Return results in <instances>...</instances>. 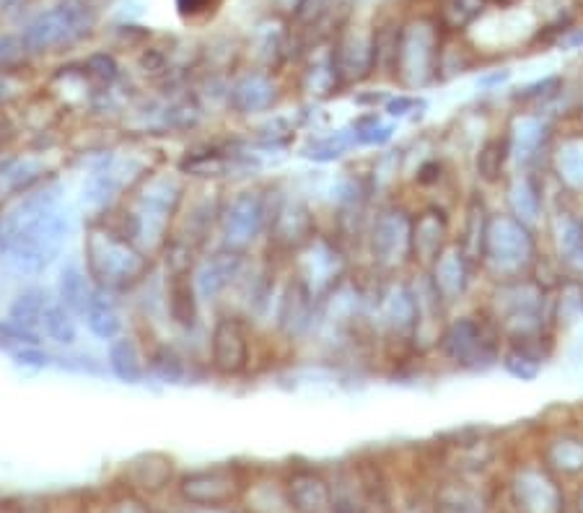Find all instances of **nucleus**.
Returning a JSON list of instances; mask_svg holds the SVG:
<instances>
[{
  "mask_svg": "<svg viewBox=\"0 0 583 513\" xmlns=\"http://www.w3.org/2000/svg\"><path fill=\"white\" fill-rule=\"evenodd\" d=\"M74 221L57 179L5 202L0 213V263L19 276H42L68 244Z\"/></svg>",
  "mask_w": 583,
  "mask_h": 513,
  "instance_id": "nucleus-1",
  "label": "nucleus"
},
{
  "mask_svg": "<svg viewBox=\"0 0 583 513\" xmlns=\"http://www.w3.org/2000/svg\"><path fill=\"white\" fill-rule=\"evenodd\" d=\"M81 259L93 286L112 295L138 291L154 272V257L143 252L106 213L89 219Z\"/></svg>",
  "mask_w": 583,
  "mask_h": 513,
  "instance_id": "nucleus-2",
  "label": "nucleus"
},
{
  "mask_svg": "<svg viewBox=\"0 0 583 513\" xmlns=\"http://www.w3.org/2000/svg\"><path fill=\"white\" fill-rule=\"evenodd\" d=\"M542 257V231L527 226L506 211H493L480 265L482 286L535 276Z\"/></svg>",
  "mask_w": 583,
  "mask_h": 513,
  "instance_id": "nucleus-3",
  "label": "nucleus"
},
{
  "mask_svg": "<svg viewBox=\"0 0 583 513\" xmlns=\"http://www.w3.org/2000/svg\"><path fill=\"white\" fill-rule=\"evenodd\" d=\"M436 358L457 373H487L501 366L503 335L485 309L451 314L436 339Z\"/></svg>",
  "mask_w": 583,
  "mask_h": 513,
  "instance_id": "nucleus-4",
  "label": "nucleus"
},
{
  "mask_svg": "<svg viewBox=\"0 0 583 513\" xmlns=\"http://www.w3.org/2000/svg\"><path fill=\"white\" fill-rule=\"evenodd\" d=\"M363 252L369 270L384 278L413 270V211L397 200L379 202L366 228Z\"/></svg>",
  "mask_w": 583,
  "mask_h": 513,
  "instance_id": "nucleus-5",
  "label": "nucleus"
},
{
  "mask_svg": "<svg viewBox=\"0 0 583 513\" xmlns=\"http://www.w3.org/2000/svg\"><path fill=\"white\" fill-rule=\"evenodd\" d=\"M272 198L276 190L265 187H247L223 200L218 215V236L223 249L249 252L259 238L268 236Z\"/></svg>",
  "mask_w": 583,
  "mask_h": 513,
  "instance_id": "nucleus-6",
  "label": "nucleus"
},
{
  "mask_svg": "<svg viewBox=\"0 0 583 513\" xmlns=\"http://www.w3.org/2000/svg\"><path fill=\"white\" fill-rule=\"evenodd\" d=\"M322 234L312 200L301 192H280L272 198L268 247L280 257H296Z\"/></svg>",
  "mask_w": 583,
  "mask_h": 513,
  "instance_id": "nucleus-7",
  "label": "nucleus"
},
{
  "mask_svg": "<svg viewBox=\"0 0 583 513\" xmlns=\"http://www.w3.org/2000/svg\"><path fill=\"white\" fill-rule=\"evenodd\" d=\"M249 488V477L234 465L190 469L177 477V495L187 509H232Z\"/></svg>",
  "mask_w": 583,
  "mask_h": 513,
  "instance_id": "nucleus-8",
  "label": "nucleus"
},
{
  "mask_svg": "<svg viewBox=\"0 0 583 513\" xmlns=\"http://www.w3.org/2000/svg\"><path fill=\"white\" fill-rule=\"evenodd\" d=\"M255 327L239 312H218L208 337V364L221 379H239L251 368Z\"/></svg>",
  "mask_w": 583,
  "mask_h": 513,
  "instance_id": "nucleus-9",
  "label": "nucleus"
},
{
  "mask_svg": "<svg viewBox=\"0 0 583 513\" xmlns=\"http://www.w3.org/2000/svg\"><path fill=\"white\" fill-rule=\"evenodd\" d=\"M97 19L89 5H57V9L42 13L24 29L21 45L24 53L45 55L74 45L91 32Z\"/></svg>",
  "mask_w": 583,
  "mask_h": 513,
  "instance_id": "nucleus-10",
  "label": "nucleus"
},
{
  "mask_svg": "<svg viewBox=\"0 0 583 513\" xmlns=\"http://www.w3.org/2000/svg\"><path fill=\"white\" fill-rule=\"evenodd\" d=\"M506 130L514 169L545 171L547 156H550L552 143L560 133L558 122L537 112H508Z\"/></svg>",
  "mask_w": 583,
  "mask_h": 513,
  "instance_id": "nucleus-11",
  "label": "nucleus"
},
{
  "mask_svg": "<svg viewBox=\"0 0 583 513\" xmlns=\"http://www.w3.org/2000/svg\"><path fill=\"white\" fill-rule=\"evenodd\" d=\"M516 513H565V488L542 461H524L508 482Z\"/></svg>",
  "mask_w": 583,
  "mask_h": 513,
  "instance_id": "nucleus-12",
  "label": "nucleus"
},
{
  "mask_svg": "<svg viewBox=\"0 0 583 513\" xmlns=\"http://www.w3.org/2000/svg\"><path fill=\"white\" fill-rule=\"evenodd\" d=\"M316 316H319V293L291 270L276 295V332L291 343L309 339L314 335Z\"/></svg>",
  "mask_w": 583,
  "mask_h": 513,
  "instance_id": "nucleus-13",
  "label": "nucleus"
},
{
  "mask_svg": "<svg viewBox=\"0 0 583 513\" xmlns=\"http://www.w3.org/2000/svg\"><path fill=\"white\" fill-rule=\"evenodd\" d=\"M249 257V252L221 247L213 255L198 259V265H194V288H198L200 301L218 306L223 295L247 283L251 270H255Z\"/></svg>",
  "mask_w": 583,
  "mask_h": 513,
  "instance_id": "nucleus-14",
  "label": "nucleus"
},
{
  "mask_svg": "<svg viewBox=\"0 0 583 513\" xmlns=\"http://www.w3.org/2000/svg\"><path fill=\"white\" fill-rule=\"evenodd\" d=\"M453 242V211L438 200L413 211V270H428Z\"/></svg>",
  "mask_w": 583,
  "mask_h": 513,
  "instance_id": "nucleus-15",
  "label": "nucleus"
},
{
  "mask_svg": "<svg viewBox=\"0 0 583 513\" xmlns=\"http://www.w3.org/2000/svg\"><path fill=\"white\" fill-rule=\"evenodd\" d=\"M503 211L514 215L527 226L542 231L547 215V198H550V177L547 171L511 169L501 187Z\"/></svg>",
  "mask_w": 583,
  "mask_h": 513,
  "instance_id": "nucleus-16",
  "label": "nucleus"
},
{
  "mask_svg": "<svg viewBox=\"0 0 583 513\" xmlns=\"http://www.w3.org/2000/svg\"><path fill=\"white\" fill-rule=\"evenodd\" d=\"M547 177L552 187L568 200L583 205V130L560 127L550 156H547Z\"/></svg>",
  "mask_w": 583,
  "mask_h": 513,
  "instance_id": "nucleus-17",
  "label": "nucleus"
},
{
  "mask_svg": "<svg viewBox=\"0 0 583 513\" xmlns=\"http://www.w3.org/2000/svg\"><path fill=\"white\" fill-rule=\"evenodd\" d=\"M491 200L487 192L480 187H470L467 194L459 200V211L453 215V244L464 252L467 259L478 267L482 265V252H485V236L487 226H491Z\"/></svg>",
  "mask_w": 583,
  "mask_h": 513,
  "instance_id": "nucleus-18",
  "label": "nucleus"
},
{
  "mask_svg": "<svg viewBox=\"0 0 583 513\" xmlns=\"http://www.w3.org/2000/svg\"><path fill=\"white\" fill-rule=\"evenodd\" d=\"M428 276L434 280L438 295H441L451 312L464 306V303L470 301V295L474 293V288H478V283H482L478 267L467 259L464 252L453 242L441 252V257L428 267Z\"/></svg>",
  "mask_w": 583,
  "mask_h": 513,
  "instance_id": "nucleus-19",
  "label": "nucleus"
},
{
  "mask_svg": "<svg viewBox=\"0 0 583 513\" xmlns=\"http://www.w3.org/2000/svg\"><path fill=\"white\" fill-rule=\"evenodd\" d=\"M537 459L560 480L583 477V428L571 423L552 425L539 440Z\"/></svg>",
  "mask_w": 583,
  "mask_h": 513,
  "instance_id": "nucleus-20",
  "label": "nucleus"
},
{
  "mask_svg": "<svg viewBox=\"0 0 583 513\" xmlns=\"http://www.w3.org/2000/svg\"><path fill=\"white\" fill-rule=\"evenodd\" d=\"M511 169H514V164H511V141L506 120H503L498 127H493L491 133L472 148L474 187H480V190L485 192L501 190L503 182H506L511 175Z\"/></svg>",
  "mask_w": 583,
  "mask_h": 513,
  "instance_id": "nucleus-21",
  "label": "nucleus"
},
{
  "mask_svg": "<svg viewBox=\"0 0 583 513\" xmlns=\"http://www.w3.org/2000/svg\"><path fill=\"white\" fill-rule=\"evenodd\" d=\"M283 490L293 513H333L335 486L316 467H291L283 477Z\"/></svg>",
  "mask_w": 583,
  "mask_h": 513,
  "instance_id": "nucleus-22",
  "label": "nucleus"
},
{
  "mask_svg": "<svg viewBox=\"0 0 583 513\" xmlns=\"http://www.w3.org/2000/svg\"><path fill=\"white\" fill-rule=\"evenodd\" d=\"M280 86L270 74L255 70L228 86L226 91V107L236 118H257V114H270L278 107Z\"/></svg>",
  "mask_w": 583,
  "mask_h": 513,
  "instance_id": "nucleus-23",
  "label": "nucleus"
},
{
  "mask_svg": "<svg viewBox=\"0 0 583 513\" xmlns=\"http://www.w3.org/2000/svg\"><path fill=\"white\" fill-rule=\"evenodd\" d=\"M255 166V158H247L242 150L223 148V146H208L200 150H187L179 158L177 171L182 177H198V179H218L242 169V166Z\"/></svg>",
  "mask_w": 583,
  "mask_h": 513,
  "instance_id": "nucleus-24",
  "label": "nucleus"
},
{
  "mask_svg": "<svg viewBox=\"0 0 583 513\" xmlns=\"http://www.w3.org/2000/svg\"><path fill=\"white\" fill-rule=\"evenodd\" d=\"M550 320L558 335H565L583 322V276L565 270L550 288Z\"/></svg>",
  "mask_w": 583,
  "mask_h": 513,
  "instance_id": "nucleus-25",
  "label": "nucleus"
},
{
  "mask_svg": "<svg viewBox=\"0 0 583 513\" xmlns=\"http://www.w3.org/2000/svg\"><path fill=\"white\" fill-rule=\"evenodd\" d=\"M125 486L141 495H158L164 493L175 480V459L167 454H141L133 461H127L122 469Z\"/></svg>",
  "mask_w": 583,
  "mask_h": 513,
  "instance_id": "nucleus-26",
  "label": "nucleus"
},
{
  "mask_svg": "<svg viewBox=\"0 0 583 513\" xmlns=\"http://www.w3.org/2000/svg\"><path fill=\"white\" fill-rule=\"evenodd\" d=\"M97 291L99 288L93 286L91 276L86 272L83 259L78 257L68 259V263L60 267V272H57V286H55L57 301H60L70 314H76L78 320L86 314V309H89V303L93 301Z\"/></svg>",
  "mask_w": 583,
  "mask_h": 513,
  "instance_id": "nucleus-27",
  "label": "nucleus"
},
{
  "mask_svg": "<svg viewBox=\"0 0 583 513\" xmlns=\"http://www.w3.org/2000/svg\"><path fill=\"white\" fill-rule=\"evenodd\" d=\"M106 366H110L112 376L122 381V384L138 387L148 379V353H143L138 339L127 335V332L110 343V348H106Z\"/></svg>",
  "mask_w": 583,
  "mask_h": 513,
  "instance_id": "nucleus-28",
  "label": "nucleus"
},
{
  "mask_svg": "<svg viewBox=\"0 0 583 513\" xmlns=\"http://www.w3.org/2000/svg\"><path fill=\"white\" fill-rule=\"evenodd\" d=\"M53 301L55 299L49 295L47 288H42L37 283L24 286L16 295H13L9 306V322L16 324L19 330L29 332V335L42 337V322H45V314Z\"/></svg>",
  "mask_w": 583,
  "mask_h": 513,
  "instance_id": "nucleus-29",
  "label": "nucleus"
},
{
  "mask_svg": "<svg viewBox=\"0 0 583 513\" xmlns=\"http://www.w3.org/2000/svg\"><path fill=\"white\" fill-rule=\"evenodd\" d=\"M356 148L350 127L340 130H324V133H312L304 141V146L299 148V156L306 158L312 164H335L343 161L345 156Z\"/></svg>",
  "mask_w": 583,
  "mask_h": 513,
  "instance_id": "nucleus-30",
  "label": "nucleus"
},
{
  "mask_svg": "<svg viewBox=\"0 0 583 513\" xmlns=\"http://www.w3.org/2000/svg\"><path fill=\"white\" fill-rule=\"evenodd\" d=\"M81 320L86 324V330H89L97 339H104V343H112V339L125 335V322H122L117 295L112 293L97 291Z\"/></svg>",
  "mask_w": 583,
  "mask_h": 513,
  "instance_id": "nucleus-31",
  "label": "nucleus"
},
{
  "mask_svg": "<svg viewBox=\"0 0 583 513\" xmlns=\"http://www.w3.org/2000/svg\"><path fill=\"white\" fill-rule=\"evenodd\" d=\"M350 133L356 148H386L397 135V122L389 120L381 110H366L350 120Z\"/></svg>",
  "mask_w": 583,
  "mask_h": 513,
  "instance_id": "nucleus-32",
  "label": "nucleus"
},
{
  "mask_svg": "<svg viewBox=\"0 0 583 513\" xmlns=\"http://www.w3.org/2000/svg\"><path fill=\"white\" fill-rule=\"evenodd\" d=\"M187 368L190 364L177 345L161 343L148 350V376H154L161 384H184Z\"/></svg>",
  "mask_w": 583,
  "mask_h": 513,
  "instance_id": "nucleus-33",
  "label": "nucleus"
},
{
  "mask_svg": "<svg viewBox=\"0 0 583 513\" xmlns=\"http://www.w3.org/2000/svg\"><path fill=\"white\" fill-rule=\"evenodd\" d=\"M547 360L542 356H537L535 350L522 348V345H503L501 353V371L511 376L514 381H522V384H535V381L542 376Z\"/></svg>",
  "mask_w": 583,
  "mask_h": 513,
  "instance_id": "nucleus-34",
  "label": "nucleus"
},
{
  "mask_svg": "<svg viewBox=\"0 0 583 513\" xmlns=\"http://www.w3.org/2000/svg\"><path fill=\"white\" fill-rule=\"evenodd\" d=\"M78 316L70 314L68 309L63 306L60 301H53L49 303L47 314H45V322H42V335L47 339H53L57 345H65V348H70V345H76L78 339Z\"/></svg>",
  "mask_w": 583,
  "mask_h": 513,
  "instance_id": "nucleus-35",
  "label": "nucleus"
},
{
  "mask_svg": "<svg viewBox=\"0 0 583 513\" xmlns=\"http://www.w3.org/2000/svg\"><path fill=\"white\" fill-rule=\"evenodd\" d=\"M436 513H485V509L480 493H474L467 482H451L438 490Z\"/></svg>",
  "mask_w": 583,
  "mask_h": 513,
  "instance_id": "nucleus-36",
  "label": "nucleus"
},
{
  "mask_svg": "<svg viewBox=\"0 0 583 513\" xmlns=\"http://www.w3.org/2000/svg\"><path fill=\"white\" fill-rule=\"evenodd\" d=\"M381 112L394 122H417L426 118L428 101L426 97H421V93H392V97L386 99V104L381 107Z\"/></svg>",
  "mask_w": 583,
  "mask_h": 513,
  "instance_id": "nucleus-37",
  "label": "nucleus"
},
{
  "mask_svg": "<svg viewBox=\"0 0 583 513\" xmlns=\"http://www.w3.org/2000/svg\"><path fill=\"white\" fill-rule=\"evenodd\" d=\"M485 3L487 0H449V3L444 5V13H441L444 26L453 29V32H459V29H467L482 16V11H485Z\"/></svg>",
  "mask_w": 583,
  "mask_h": 513,
  "instance_id": "nucleus-38",
  "label": "nucleus"
},
{
  "mask_svg": "<svg viewBox=\"0 0 583 513\" xmlns=\"http://www.w3.org/2000/svg\"><path fill=\"white\" fill-rule=\"evenodd\" d=\"M226 0H175L179 19L187 26H205L218 16Z\"/></svg>",
  "mask_w": 583,
  "mask_h": 513,
  "instance_id": "nucleus-39",
  "label": "nucleus"
},
{
  "mask_svg": "<svg viewBox=\"0 0 583 513\" xmlns=\"http://www.w3.org/2000/svg\"><path fill=\"white\" fill-rule=\"evenodd\" d=\"M102 513H150V505L146 501V495L135 493L127 486H122L120 490L106 498L102 505Z\"/></svg>",
  "mask_w": 583,
  "mask_h": 513,
  "instance_id": "nucleus-40",
  "label": "nucleus"
},
{
  "mask_svg": "<svg viewBox=\"0 0 583 513\" xmlns=\"http://www.w3.org/2000/svg\"><path fill=\"white\" fill-rule=\"evenodd\" d=\"M511 81V70L508 68H498V70H485L478 78V89L482 93H493V91H501L503 86H508Z\"/></svg>",
  "mask_w": 583,
  "mask_h": 513,
  "instance_id": "nucleus-41",
  "label": "nucleus"
},
{
  "mask_svg": "<svg viewBox=\"0 0 583 513\" xmlns=\"http://www.w3.org/2000/svg\"><path fill=\"white\" fill-rule=\"evenodd\" d=\"M190 513H234L232 509H190Z\"/></svg>",
  "mask_w": 583,
  "mask_h": 513,
  "instance_id": "nucleus-42",
  "label": "nucleus"
},
{
  "mask_svg": "<svg viewBox=\"0 0 583 513\" xmlns=\"http://www.w3.org/2000/svg\"><path fill=\"white\" fill-rule=\"evenodd\" d=\"M575 513H583V488L579 490V495H575Z\"/></svg>",
  "mask_w": 583,
  "mask_h": 513,
  "instance_id": "nucleus-43",
  "label": "nucleus"
},
{
  "mask_svg": "<svg viewBox=\"0 0 583 513\" xmlns=\"http://www.w3.org/2000/svg\"><path fill=\"white\" fill-rule=\"evenodd\" d=\"M5 89H9V86H5L3 78H0V104H3V101H5Z\"/></svg>",
  "mask_w": 583,
  "mask_h": 513,
  "instance_id": "nucleus-44",
  "label": "nucleus"
}]
</instances>
